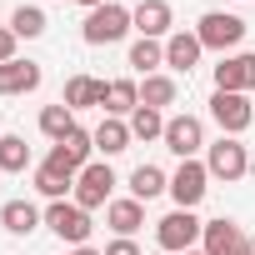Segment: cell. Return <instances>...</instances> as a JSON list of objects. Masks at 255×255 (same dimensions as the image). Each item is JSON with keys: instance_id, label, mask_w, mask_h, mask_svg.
<instances>
[{"instance_id": "cell-1", "label": "cell", "mask_w": 255, "mask_h": 255, "mask_svg": "<svg viewBox=\"0 0 255 255\" xmlns=\"http://www.w3.org/2000/svg\"><path fill=\"white\" fill-rule=\"evenodd\" d=\"M205 170H210V180H225V185L245 180V175H250V150H245V140H240V135L210 140V145H205Z\"/></svg>"}, {"instance_id": "cell-2", "label": "cell", "mask_w": 255, "mask_h": 255, "mask_svg": "<svg viewBox=\"0 0 255 255\" xmlns=\"http://www.w3.org/2000/svg\"><path fill=\"white\" fill-rule=\"evenodd\" d=\"M200 230H205V220L195 215V210H170V215H160L155 220V250H165V255H180V250H195L200 245Z\"/></svg>"}, {"instance_id": "cell-3", "label": "cell", "mask_w": 255, "mask_h": 255, "mask_svg": "<svg viewBox=\"0 0 255 255\" xmlns=\"http://www.w3.org/2000/svg\"><path fill=\"white\" fill-rule=\"evenodd\" d=\"M135 25H130V5H115V0H105L100 10H85V25H80V40L85 45H115L125 40Z\"/></svg>"}, {"instance_id": "cell-4", "label": "cell", "mask_w": 255, "mask_h": 255, "mask_svg": "<svg viewBox=\"0 0 255 255\" xmlns=\"http://www.w3.org/2000/svg\"><path fill=\"white\" fill-rule=\"evenodd\" d=\"M195 35H200V45L205 50H240V40H245V20L235 15V10H205L200 15V25H195Z\"/></svg>"}, {"instance_id": "cell-5", "label": "cell", "mask_w": 255, "mask_h": 255, "mask_svg": "<svg viewBox=\"0 0 255 255\" xmlns=\"http://www.w3.org/2000/svg\"><path fill=\"white\" fill-rule=\"evenodd\" d=\"M45 225H50V235H60L65 245H90V230H95L90 210H80L75 200H50V205H45Z\"/></svg>"}, {"instance_id": "cell-6", "label": "cell", "mask_w": 255, "mask_h": 255, "mask_svg": "<svg viewBox=\"0 0 255 255\" xmlns=\"http://www.w3.org/2000/svg\"><path fill=\"white\" fill-rule=\"evenodd\" d=\"M110 190H115V170H110V160H90V165L75 175L70 200H75L80 210H100V205H110Z\"/></svg>"}, {"instance_id": "cell-7", "label": "cell", "mask_w": 255, "mask_h": 255, "mask_svg": "<svg viewBox=\"0 0 255 255\" xmlns=\"http://www.w3.org/2000/svg\"><path fill=\"white\" fill-rule=\"evenodd\" d=\"M165 150L180 160H200L205 150V120L200 115H165Z\"/></svg>"}, {"instance_id": "cell-8", "label": "cell", "mask_w": 255, "mask_h": 255, "mask_svg": "<svg viewBox=\"0 0 255 255\" xmlns=\"http://www.w3.org/2000/svg\"><path fill=\"white\" fill-rule=\"evenodd\" d=\"M210 120L220 125V135H245L250 125H255V105H250V95L215 90L210 95Z\"/></svg>"}, {"instance_id": "cell-9", "label": "cell", "mask_w": 255, "mask_h": 255, "mask_svg": "<svg viewBox=\"0 0 255 255\" xmlns=\"http://www.w3.org/2000/svg\"><path fill=\"white\" fill-rule=\"evenodd\" d=\"M90 160H95V135H90V130H80V125H75L65 140H55V145H50V155H45V165H55V170H65V175H80Z\"/></svg>"}, {"instance_id": "cell-10", "label": "cell", "mask_w": 255, "mask_h": 255, "mask_svg": "<svg viewBox=\"0 0 255 255\" xmlns=\"http://www.w3.org/2000/svg\"><path fill=\"white\" fill-rule=\"evenodd\" d=\"M200 250L205 255H255V240L235 225V220H205V230H200Z\"/></svg>"}, {"instance_id": "cell-11", "label": "cell", "mask_w": 255, "mask_h": 255, "mask_svg": "<svg viewBox=\"0 0 255 255\" xmlns=\"http://www.w3.org/2000/svg\"><path fill=\"white\" fill-rule=\"evenodd\" d=\"M205 190H210L205 160H180V170L170 175V200H175L180 210H195V205L205 200Z\"/></svg>"}, {"instance_id": "cell-12", "label": "cell", "mask_w": 255, "mask_h": 255, "mask_svg": "<svg viewBox=\"0 0 255 255\" xmlns=\"http://www.w3.org/2000/svg\"><path fill=\"white\" fill-rule=\"evenodd\" d=\"M215 90H230V95H250V90H255V50H235V55H220V65H215Z\"/></svg>"}, {"instance_id": "cell-13", "label": "cell", "mask_w": 255, "mask_h": 255, "mask_svg": "<svg viewBox=\"0 0 255 255\" xmlns=\"http://www.w3.org/2000/svg\"><path fill=\"white\" fill-rule=\"evenodd\" d=\"M130 25H135L145 40H170V35H175L170 0H140V5H130Z\"/></svg>"}, {"instance_id": "cell-14", "label": "cell", "mask_w": 255, "mask_h": 255, "mask_svg": "<svg viewBox=\"0 0 255 255\" xmlns=\"http://www.w3.org/2000/svg\"><path fill=\"white\" fill-rule=\"evenodd\" d=\"M40 80H45V70L35 65V60H5L0 65V95H35L40 90Z\"/></svg>"}, {"instance_id": "cell-15", "label": "cell", "mask_w": 255, "mask_h": 255, "mask_svg": "<svg viewBox=\"0 0 255 255\" xmlns=\"http://www.w3.org/2000/svg\"><path fill=\"white\" fill-rule=\"evenodd\" d=\"M105 225H110L115 235H130V240H135V230L145 225V200H135V195L110 200V205H105Z\"/></svg>"}, {"instance_id": "cell-16", "label": "cell", "mask_w": 255, "mask_h": 255, "mask_svg": "<svg viewBox=\"0 0 255 255\" xmlns=\"http://www.w3.org/2000/svg\"><path fill=\"white\" fill-rule=\"evenodd\" d=\"M200 55H205V45H200L195 30H175V35L165 40V65H170V70H185V75H190V70L200 65Z\"/></svg>"}, {"instance_id": "cell-17", "label": "cell", "mask_w": 255, "mask_h": 255, "mask_svg": "<svg viewBox=\"0 0 255 255\" xmlns=\"http://www.w3.org/2000/svg\"><path fill=\"white\" fill-rule=\"evenodd\" d=\"M100 110L115 115V120H130L140 110V85L135 80H105V105Z\"/></svg>"}, {"instance_id": "cell-18", "label": "cell", "mask_w": 255, "mask_h": 255, "mask_svg": "<svg viewBox=\"0 0 255 255\" xmlns=\"http://www.w3.org/2000/svg\"><path fill=\"white\" fill-rule=\"evenodd\" d=\"M0 225H5L10 235H30L35 225H45V210L35 200H5L0 205Z\"/></svg>"}, {"instance_id": "cell-19", "label": "cell", "mask_w": 255, "mask_h": 255, "mask_svg": "<svg viewBox=\"0 0 255 255\" xmlns=\"http://www.w3.org/2000/svg\"><path fill=\"white\" fill-rule=\"evenodd\" d=\"M90 135H95V150H105V160L120 155V150H130V140H135L130 135V120H115V115H105Z\"/></svg>"}, {"instance_id": "cell-20", "label": "cell", "mask_w": 255, "mask_h": 255, "mask_svg": "<svg viewBox=\"0 0 255 255\" xmlns=\"http://www.w3.org/2000/svg\"><path fill=\"white\" fill-rule=\"evenodd\" d=\"M60 100H65L70 110H90V105H105V80H95V75H70Z\"/></svg>"}, {"instance_id": "cell-21", "label": "cell", "mask_w": 255, "mask_h": 255, "mask_svg": "<svg viewBox=\"0 0 255 255\" xmlns=\"http://www.w3.org/2000/svg\"><path fill=\"white\" fill-rule=\"evenodd\" d=\"M130 195H135V200L170 195V175H165L160 165H135V170H130Z\"/></svg>"}, {"instance_id": "cell-22", "label": "cell", "mask_w": 255, "mask_h": 255, "mask_svg": "<svg viewBox=\"0 0 255 255\" xmlns=\"http://www.w3.org/2000/svg\"><path fill=\"white\" fill-rule=\"evenodd\" d=\"M125 65H130L135 75H160V65H165V40H135L130 45V60H125Z\"/></svg>"}, {"instance_id": "cell-23", "label": "cell", "mask_w": 255, "mask_h": 255, "mask_svg": "<svg viewBox=\"0 0 255 255\" xmlns=\"http://www.w3.org/2000/svg\"><path fill=\"white\" fill-rule=\"evenodd\" d=\"M175 100H180V80H175V75H145V85H140V105L165 110V105H175Z\"/></svg>"}, {"instance_id": "cell-24", "label": "cell", "mask_w": 255, "mask_h": 255, "mask_svg": "<svg viewBox=\"0 0 255 255\" xmlns=\"http://www.w3.org/2000/svg\"><path fill=\"white\" fill-rule=\"evenodd\" d=\"M30 180H35V190H40L45 200H65V195L75 190V175H65V170H55V165H45V160L35 165Z\"/></svg>"}, {"instance_id": "cell-25", "label": "cell", "mask_w": 255, "mask_h": 255, "mask_svg": "<svg viewBox=\"0 0 255 255\" xmlns=\"http://www.w3.org/2000/svg\"><path fill=\"white\" fill-rule=\"evenodd\" d=\"M70 130H75V110H70L65 100H55V105H45V110H40V135H50V145H55V140H65Z\"/></svg>"}, {"instance_id": "cell-26", "label": "cell", "mask_w": 255, "mask_h": 255, "mask_svg": "<svg viewBox=\"0 0 255 255\" xmlns=\"http://www.w3.org/2000/svg\"><path fill=\"white\" fill-rule=\"evenodd\" d=\"M0 170H5V175L30 170V145H25V135H0Z\"/></svg>"}, {"instance_id": "cell-27", "label": "cell", "mask_w": 255, "mask_h": 255, "mask_svg": "<svg viewBox=\"0 0 255 255\" xmlns=\"http://www.w3.org/2000/svg\"><path fill=\"white\" fill-rule=\"evenodd\" d=\"M10 30H15L20 40H40V35H45V10H40V5H15V10H10Z\"/></svg>"}, {"instance_id": "cell-28", "label": "cell", "mask_w": 255, "mask_h": 255, "mask_svg": "<svg viewBox=\"0 0 255 255\" xmlns=\"http://www.w3.org/2000/svg\"><path fill=\"white\" fill-rule=\"evenodd\" d=\"M130 135H135V140H165V110L140 105V110L130 115Z\"/></svg>"}, {"instance_id": "cell-29", "label": "cell", "mask_w": 255, "mask_h": 255, "mask_svg": "<svg viewBox=\"0 0 255 255\" xmlns=\"http://www.w3.org/2000/svg\"><path fill=\"white\" fill-rule=\"evenodd\" d=\"M15 45H20V35H15L10 25H0V65H5V60H15Z\"/></svg>"}, {"instance_id": "cell-30", "label": "cell", "mask_w": 255, "mask_h": 255, "mask_svg": "<svg viewBox=\"0 0 255 255\" xmlns=\"http://www.w3.org/2000/svg\"><path fill=\"white\" fill-rule=\"evenodd\" d=\"M105 255H140V245H135L130 235H115V240L105 245Z\"/></svg>"}, {"instance_id": "cell-31", "label": "cell", "mask_w": 255, "mask_h": 255, "mask_svg": "<svg viewBox=\"0 0 255 255\" xmlns=\"http://www.w3.org/2000/svg\"><path fill=\"white\" fill-rule=\"evenodd\" d=\"M70 255H105V250H95V245H75Z\"/></svg>"}, {"instance_id": "cell-32", "label": "cell", "mask_w": 255, "mask_h": 255, "mask_svg": "<svg viewBox=\"0 0 255 255\" xmlns=\"http://www.w3.org/2000/svg\"><path fill=\"white\" fill-rule=\"evenodd\" d=\"M75 5H85V10H100V5H105V0H75Z\"/></svg>"}, {"instance_id": "cell-33", "label": "cell", "mask_w": 255, "mask_h": 255, "mask_svg": "<svg viewBox=\"0 0 255 255\" xmlns=\"http://www.w3.org/2000/svg\"><path fill=\"white\" fill-rule=\"evenodd\" d=\"M180 255H205V250H180Z\"/></svg>"}, {"instance_id": "cell-34", "label": "cell", "mask_w": 255, "mask_h": 255, "mask_svg": "<svg viewBox=\"0 0 255 255\" xmlns=\"http://www.w3.org/2000/svg\"><path fill=\"white\" fill-rule=\"evenodd\" d=\"M150 255H165V250H150Z\"/></svg>"}]
</instances>
